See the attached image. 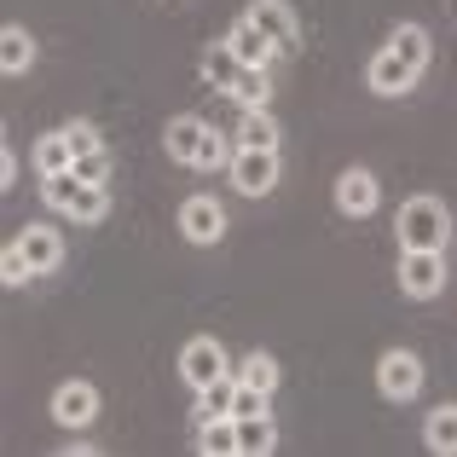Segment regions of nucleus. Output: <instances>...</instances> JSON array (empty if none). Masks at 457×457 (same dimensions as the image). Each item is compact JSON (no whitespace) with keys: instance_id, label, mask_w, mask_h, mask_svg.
<instances>
[{"instance_id":"5","label":"nucleus","mask_w":457,"mask_h":457,"mask_svg":"<svg viewBox=\"0 0 457 457\" xmlns=\"http://www.w3.org/2000/svg\"><path fill=\"white\" fill-rule=\"evenodd\" d=\"M226 370H237V365L226 359V347L214 342V336H191V342L179 347V382H186V388H209Z\"/></svg>"},{"instance_id":"8","label":"nucleus","mask_w":457,"mask_h":457,"mask_svg":"<svg viewBox=\"0 0 457 457\" xmlns=\"http://www.w3.org/2000/svg\"><path fill=\"white\" fill-rule=\"evenodd\" d=\"M249 23H255L261 35H267L278 53H295L302 46V23H295V12L284 6V0H249V12H244Z\"/></svg>"},{"instance_id":"16","label":"nucleus","mask_w":457,"mask_h":457,"mask_svg":"<svg viewBox=\"0 0 457 457\" xmlns=\"http://www.w3.org/2000/svg\"><path fill=\"white\" fill-rule=\"evenodd\" d=\"M272 446H278V423H272V411L237 417V457H267Z\"/></svg>"},{"instance_id":"31","label":"nucleus","mask_w":457,"mask_h":457,"mask_svg":"<svg viewBox=\"0 0 457 457\" xmlns=\"http://www.w3.org/2000/svg\"><path fill=\"white\" fill-rule=\"evenodd\" d=\"M0 186H6V191L18 186V151H12V145L0 151Z\"/></svg>"},{"instance_id":"25","label":"nucleus","mask_w":457,"mask_h":457,"mask_svg":"<svg viewBox=\"0 0 457 457\" xmlns=\"http://www.w3.org/2000/svg\"><path fill=\"white\" fill-rule=\"evenodd\" d=\"M70 220H104V214H111V191H104V186H87V179H81V186H76V197H70Z\"/></svg>"},{"instance_id":"28","label":"nucleus","mask_w":457,"mask_h":457,"mask_svg":"<svg viewBox=\"0 0 457 457\" xmlns=\"http://www.w3.org/2000/svg\"><path fill=\"white\" fill-rule=\"evenodd\" d=\"M76 174L87 179V186H111V151H104V145L99 151H81L76 156Z\"/></svg>"},{"instance_id":"21","label":"nucleus","mask_w":457,"mask_h":457,"mask_svg":"<svg viewBox=\"0 0 457 457\" xmlns=\"http://www.w3.org/2000/svg\"><path fill=\"white\" fill-rule=\"evenodd\" d=\"M423 446L440 457H457V405H435L423 423Z\"/></svg>"},{"instance_id":"3","label":"nucleus","mask_w":457,"mask_h":457,"mask_svg":"<svg viewBox=\"0 0 457 457\" xmlns=\"http://www.w3.org/2000/svg\"><path fill=\"white\" fill-rule=\"evenodd\" d=\"M232 186L244 191V197H267V191H278V179H284V162H278V151H261V145H237L232 156Z\"/></svg>"},{"instance_id":"12","label":"nucleus","mask_w":457,"mask_h":457,"mask_svg":"<svg viewBox=\"0 0 457 457\" xmlns=\"http://www.w3.org/2000/svg\"><path fill=\"white\" fill-rule=\"evenodd\" d=\"M203 139H209V122H197V116H174V122L162 128V145H168V156H174V162H186V168H197Z\"/></svg>"},{"instance_id":"13","label":"nucleus","mask_w":457,"mask_h":457,"mask_svg":"<svg viewBox=\"0 0 457 457\" xmlns=\"http://www.w3.org/2000/svg\"><path fill=\"white\" fill-rule=\"evenodd\" d=\"M232 400H237V370L214 377L209 388H197V405H191V428L209 423V417H232Z\"/></svg>"},{"instance_id":"14","label":"nucleus","mask_w":457,"mask_h":457,"mask_svg":"<svg viewBox=\"0 0 457 457\" xmlns=\"http://www.w3.org/2000/svg\"><path fill=\"white\" fill-rule=\"evenodd\" d=\"M237 76H244V58H237V53H232L226 41L203 46V81H209V87L232 93V87H237Z\"/></svg>"},{"instance_id":"29","label":"nucleus","mask_w":457,"mask_h":457,"mask_svg":"<svg viewBox=\"0 0 457 457\" xmlns=\"http://www.w3.org/2000/svg\"><path fill=\"white\" fill-rule=\"evenodd\" d=\"M261 411H272V394H261V388H244V382H237L232 417H261Z\"/></svg>"},{"instance_id":"2","label":"nucleus","mask_w":457,"mask_h":457,"mask_svg":"<svg viewBox=\"0 0 457 457\" xmlns=\"http://www.w3.org/2000/svg\"><path fill=\"white\" fill-rule=\"evenodd\" d=\"M400 290L411 302H435L446 290V249H400Z\"/></svg>"},{"instance_id":"10","label":"nucleus","mask_w":457,"mask_h":457,"mask_svg":"<svg viewBox=\"0 0 457 457\" xmlns=\"http://www.w3.org/2000/svg\"><path fill=\"white\" fill-rule=\"evenodd\" d=\"M93 417H99V388L93 382H58V394H53V423L58 428H87Z\"/></svg>"},{"instance_id":"26","label":"nucleus","mask_w":457,"mask_h":457,"mask_svg":"<svg viewBox=\"0 0 457 457\" xmlns=\"http://www.w3.org/2000/svg\"><path fill=\"white\" fill-rule=\"evenodd\" d=\"M232 156H237V139L226 145V134L209 128V139H203V151H197V168H203V174H220V168H232Z\"/></svg>"},{"instance_id":"4","label":"nucleus","mask_w":457,"mask_h":457,"mask_svg":"<svg viewBox=\"0 0 457 457\" xmlns=\"http://www.w3.org/2000/svg\"><path fill=\"white\" fill-rule=\"evenodd\" d=\"M423 359L417 353H405V347H394V353H382L377 359V388H382V400H394V405H405V400H417L423 394Z\"/></svg>"},{"instance_id":"23","label":"nucleus","mask_w":457,"mask_h":457,"mask_svg":"<svg viewBox=\"0 0 457 457\" xmlns=\"http://www.w3.org/2000/svg\"><path fill=\"white\" fill-rule=\"evenodd\" d=\"M237 382H244V388H261V394H278V359L272 353H244L237 359Z\"/></svg>"},{"instance_id":"30","label":"nucleus","mask_w":457,"mask_h":457,"mask_svg":"<svg viewBox=\"0 0 457 457\" xmlns=\"http://www.w3.org/2000/svg\"><path fill=\"white\" fill-rule=\"evenodd\" d=\"M64 134H70V145H76V156H81V151H99V145H104V139H99V128H93L87 116H76V122H64Z\"/></svg>"},{"instance_id":"7","label":"nucleus","mask_w":457,"mask_h":457,"mask_svg":"<svg viewBox=\"0 0 457 457\" xmlns=\"http://www.w3.org/2000/svg\"><path fill=\"white\" fill-rule=\"evenodd\" d=\"M417 70L405 64L400 53H394V46H382V53H370V64H365V87L377 93V99H405V93L417 87Z\"/></svg>"},{"instance_id":"22","label":"nucleus","mask_w":457,"mask_h":457,"mask_svg":"<svg viewBox=\"0 0 457 457\" xmlns=\"http://www.w3.org/2000/svg\"><path fill=\"white\" fill-rule=\"evenodd\" d=\"M226 99H237L244 111H267V99H272V76H267V64H244V76H237V87L226 93Z\"/></svg>"},{"instance_id":"15","label":"nucleus","mask_w":457,"mask_h":457,"mask_svg":"<svg viewBox=\"0 0 457 457\" xmlns=\"http://www.w3.org/2000/svg\"><path fill=\"white\" fill-rule=\"evenodd\" d=\"M226 46H232V53L244 58V64H272V58H278V46H272L267 35H261L255 23H249V18H237L232 29H226Z\"/></svg>"},{"instance_id":"9","label":"nucleus","mask_w":457,"mask_h":457,"mask_svg":"<svg viewBox=\"0 0 457 457\" xmlns=\"http://www.w3.org/2000/svg\"><path fill=\"white\" fill-rule=\"evenodd\" d=\"M12 244L23 249V261L35 267V278H46V272H58L64 267V237H58V226H41V220H29Z\"/></svg>"},{"instance_id":"17","label":"nucleus","mask_w":457,"mask_h":457,"mask_svg":"<svg viewBox=\"0 0 457 457\" xmlns=\"http://www.w3.org/2000/svg\"><path fill=\"white\" fill-rule=\"evenodd\" d=\"M76 168V145H70V134L58 128V134H41V145H35V174L53 179V174H70Z\"/></svg>"},{"instance_id":"6","label":"nucleus","mask_w":457,"mask_h":457,"mask_svg":"<svg viewBox=\"0 0 457 457\" xmlns=\"http://www.w3.org/2000/svg\"><path fill=\"white\" fill-rule=\"evenodd\" d=\"M179 237L197 244V249H209V244H220V237H226V209L209 197V191H197V197L179 203Z\"/></svg>"},{"instance_id":"24","label":"nucleus","mask_w":457,"mask_h":457,"mask_svg":"<svg viewBox=\"0 0 457 457\" xmlns=\"http://www.w3.org/2000/svg\"><path fill=\"white\" fill-rule=\"evenodd\" d=\"M237 145H261V151H278V122H272V111H244V122H237Z\"/></svg>"},{"instance_id":"18","label":"nucleus","mask_w":457,"mask_h":457,"mask_svg":"<svg viewBox=\"0 0 457 457\" xmlns=\"http://www.w3.org/2000/svg\"><path fill=\"white\" fill-rule=\"evenodd\" d=\"M35 53H41L35 35L23 29V23H6V35H0V70H6V76H23V70L35 64Z\"/></svg>"},{"instance_id":"19","label":"nucleus","mask_w":457,"mask_h":457,"mask_svg":"<svg viewBox=\"0 0 457 457\" xmlns=\"http://www.w3.org/2000/svg\"><path fill=\"white\" fill-rule=\"evenodd\" d=\"M203 457H237V417H209L197 423V440H191Z\"/></svg>"},{"instance_id":"27","label":"nucleus","mask_w":457,"mask_h":457,"mask_svg":"<svg viewBox=\"0 0 457 457\" xmlns=\"http://www.w3.org/2000/svg\"><path fill=\"white\" fill-rule=\"evenodd\" d=\"M0 284H6V290H23V284H35V267L23 261V249H18V244L0 249Z\"/></svg>"},{"instance_id":"1","label":"nucleus","mask_w":457,"mask_h":457,"mask_svg":"<svg viewBox=\"0 0 457 457\" xmlns=\"http://www.w3.org/2000/svg\"><path fill=\"white\" fill-rule=\"evenodd\" d=\"M400 249H446L452 244V209L440 197H405L394 214Z\"/></svg>"},{"instance_id":"11","label":"nucleus","mask_w":457,"mask_h":457,"mask_svg":"<svg viewBox=\"0 0 457 457\" xmlns=\"http://www.w3.org/2000/svg\"><path fill=\"white\" fill-rule=\"evenodd\" d=\"M377 203H382L377 174H370V168H342V179H336V209L365 220V214H377Z\"/></svg>"},{"instance_id":"20","label":"nucleus","mask_w":457,"mask_h":457,"mask_svg":"<svg viewBox=\"0 0 457 457\" xmlns=\"http://www.w3.org/2000/svg\"><path fill=\"white\" fill-rule=\"evenodd\" d=\"M388 46H394V53H400L405 64L417 70V76H423L428 58H435V46H428V29H423V23H400V29L388 35Z\"/></svg>"}]
</instances>
